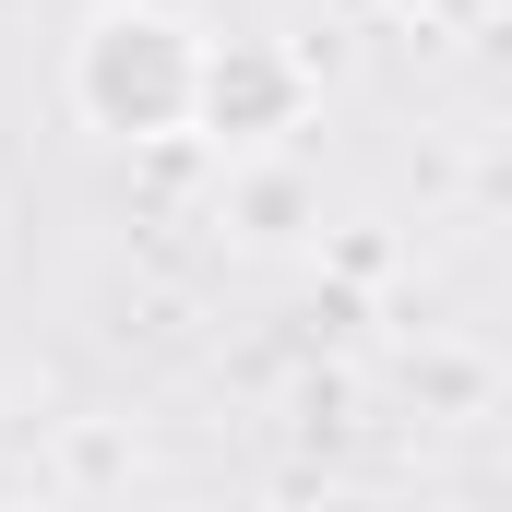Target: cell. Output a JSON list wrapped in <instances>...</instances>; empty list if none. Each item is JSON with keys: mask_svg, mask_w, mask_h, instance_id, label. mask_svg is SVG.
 I'll use <instances>...</instances> for the list:
<instances>
[{"mask_svg": "<svg viewBox=\"0 0 512 512\" xmlns=\"http://www.w3.org/2000/svg\"><path fill=\"white\" fill-rule=\"evenodd\" d=\"M84 96H96V120H179V96H191V48L167 36V24H96V48H84Z\"/></svg>", "mask_w": 512, "mask_h": 512, "instance_id": "1", "label": "cell"}]
</instances>
